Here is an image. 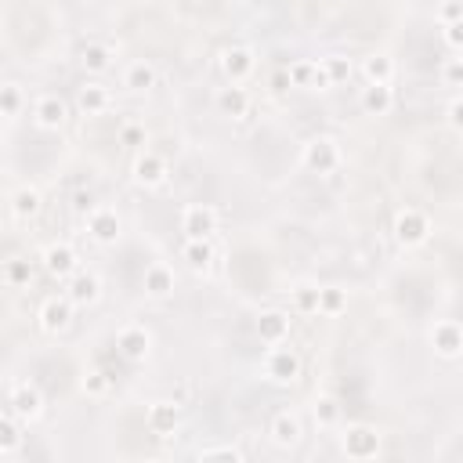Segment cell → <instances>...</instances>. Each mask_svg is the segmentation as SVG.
Listing matches in <instances>:
<instances>
[{
    "label": "cell",
    "instance_id": "2e32d148",
    "mask_svg": "<svg viewBox=\"0 0 463 463\" xmlns=\"http://www.w3.org/2000/svg\"><path fill=\"white\" fill-rule=\"evenodd\" d=\"M214 106H218V113L228 116V120H246L250 109H253V99H250V90H246L243 83H225V87H218Z\"/></svg>",
    "mask_w": 463,
    "mask_h": 463
},
{
    "label": "cell",
    "instance_id": "7c38bea8",
    "mask_svg": "<svg viewBox=\"0 0 463 463\" xmlns=\"http://www.w3.org/2000/svg\"><path fill=\"white\" fill-rule=\"evenodd\" d=\"M141 290H145L149 301H170L174 290H177L174 268H170L167 261H152V264L145 268V275H141Z\"/></svg>",
    "mask_w": 463,
    "mask_h": 463
},
{
    "label": "cell",
    "instance_id": "9c48e42d",
    "mask_svg": "<svg viewBox=\"0 0 463 463\" xmlns=\"http://www.w3.org/2000/svg\"><path fill=\"white\" fill-rule=\"evenodd\" d=\"M87 236L99 246H116L124 239V218L113 207H95L87 214Z\"/></svg>",
    "mask_w": 463,
    "mask_h": 463
},
{
    "label": "cell",
    "instance_id": "f1b7e54d",
    "mask_svg": "<svg viewBox=\"0 0 463 463\" xmlns=\"http://www.w3.org/2000/svg\"><path fill=\"white\" fill-rule=\"evenodd\" d=\"M22 420L8 409L4 416H0V456H15L22 449Z\"/></svg>",
    "mask_w": 463,
    "mask_h": 463
},
{
    "label": "cell",
    "instance_id": "f35d334b",
    "mask_svg": "<svg viewBox=\"0 0 463 463\" xmlns=\"http://www.w3.org/2000/svg\"><path fill=\"white\" fill-rule=\"evenodd\" d=\"M145 141H149V134H145V127H141V124H124V127H120V145L141 149Z\"/></svg>",
    "mask_w": 463,
    "mask_h": 463
},
{
    "label": "cell",
    "instance_id": "d6a6232c",
    "mask_svg": "<svg viewBox=\"0 0 463 463\" xmlns=\"http://www.w3.org/2000/svg\"><path fill=\"white\" fill-rule=\"evenodd\" d=\"M312 413H315V424H319L322 431H330V427L340 424V402H337L333 395H315Z\"/></svg>",
    "mask_w": 463,
    "mask_h": 463
},
{
    "label": "cell",
    "instance_id": "44dd1931",
    "mask_svg": "<svg viewBox=\"0 0 463 463\" xmlns=\"http://www.w3.org/2000/svg\"><path fill=\"white\" fill-rule=\"evenodd\" d=\"M145 424H149V431L152 434H159V438H167V434H174L177 427H181V406L177 402H152L149 409H145Z\"/></svg>",
    "mask_w": 463,
    "mask_h": 463
},
{
    "label": "cell",
    "instance_id": "4dcf8cb0",
    "mask_svg": "<svg viewBox=\"0 0 463 463\" xmlns=\"http://www.w3.org/2000/svg\"><path fill=\"white\" fill-rule=\"evenodd\" d=\"M22 109H26V95H22V87L8 80L4 87H0V113H4V120H8V124H15V120L22 116Z\"/></svg>",
    "mask_w": 463,
    "mask_h": 463
},
{
    "label": "cell",
    "instance_id": "cb8c5ba5",
    "mask_svg": "<svg viewBox=\"0 0 463 463\" xmlns=\"http://www.w3.org/2000/svg\"><path fill=\"white\" fill-rule=\"evenodd\" d=\"M181 261L189 264L196 275H207V271L214 268V261H218L214 243H210V239H184V243H181Z\"/></svg>",
    "mask_w": 463,
    "mask_h": 463
},
{
    "label": "cell",
    "instance_id": "52a82bcc",
    "mask_svg": "<svg viewBox=\"0 0 463 463\" xmlns=\"http://www.w3.org/2000/svg\"><path fill=\"white\" fill-rule=\"evenodd\" d=\"M218 65H221V73H225L228 83H246L257 73V51L250 44H232V47L221 51Z\"/></svg>",
    "mask_w": 463,
    "mask_h": 463
},
{
    "label": "cell",
    "instance_id": "ffe728a7",
    "mask_svg": "<svg viewBox=\"0 0 463 463\" xmlns=\"http://www.w3.org/2000/svg\"><path fill=\"white\" fill-rule=\"evenodd\" d=\"M65 294L76 308H90V304H99L102 301V279L95 271H76L73 279L65 283Z\"/></svg>",
    "mask_w": 463,
    "mask_h": 463
},
{
    "label": "cell",
    "instance_id": "7402d4cb",
    "mask_svg": "<svg viewBox=\"0 0 463 463\" xmlns=\"http://www.w3.org/2000/svg\"><path fill=\"white\" fill-rule=\"evenodd\" d=\"M358 106H362L365 116H388V113L395 109V90H391V83H365Z\"/></svg>",
    "mask_w": 463,
    "mask_h": 463
},
{
    "label": "cell",
    "instance_id": "8fae6325",
    "mask_svg": "<svg viewBox=\"0 0 463 463\" xmlns=\"http://www.w3.org/2000/svg\"><path fill=\"white\" fill-rule=\"evenodd\" d=\"M116 351L127 358V362H145L149 355H152V330L149 326H141V322H131V326H124L120 333H116Z\"/></svg>",
    "mask_w": 463,
    "mask_h": 463
},
{
    "label": "cell",
    "instance_id": "74e56055",
    "mask_svg": "<svg viewBox=\"0 0 463 463\" xmlns=\"http://www.w3.org/2000/svg\"><path fill=\"white\" fill-rule=\"evenodd\" d=\"M442 83L445 87H463V58H445L442 62Z\"/></svg>",
    "mask_w": 463,
    "mask_h": 463
},
{
    "label": "cell",
    "instance_id": "8d00e7d4",
    "mask_svg": "<svg viewBox=\"0 0 463 463\" xmlns=\"http://www.w3.org/2000/svg\"><path fill=\"white\" fill-rule=\"evenodd\" d=\"M434 19H438V26H456V22H463V0H442L438 12H434Z\"/></svg>",
    "mask_w": 463,
    "mask_h": 463
},
{
    "label": "cell",
    "instance_id": "484cf974",
    "mask_svg": "<svg viewBox=\"0 0 463 463\" xmlns=\"http://www.w3.org/2000/svg\"><path fill=\"white\" fill-rule=\"evenodd\" d=\"M40 210H44L40 189H33V184H22V189L12 193V218L15 221H33Z\"/></svg>",
    "mask_w": 463,
    "mask_h": 463
},
{
    "label": "cell",
    "instance_id": "83f0119b",
    "mask_svg": "<svg viewBox=\"0 0 463 463\" xmlns=\"http://www.w3.org/2000/svg\"><path fill=\"white\" fill-rule=\"evenodd\" d=\"M113 58H116V51H113L109 44H83V51H80V65H83L90 76L109 73V69H113Z\"/></svg>",
    "mask_w": 463,
    "mask_h": 463
},
{
    "label": "cell",
    "instance_id": "ba28073f",
    "mask_svg": "<svg viewBox=\"0 0 463 463\" xmlns=\"http://www.w3.org/2000/svg\"><path fill=\"white\" fill-rule=\"evenodd\" d=\"M218 221H221V214L210 203H189V207L181 210V232H184V239H210L218 232Z\"/></svg>",
    "mask_w": 463,
    "mask_h": 463
},
{
    "label": "cell",
    "instance_id": "ee69618b",
    "mask_svg": "<svg viewBox=\"0 0 463 463\" xmlns=\"http://www.w3.org/2000/svg\"><path fill=\"white\" fill-rule=\"evenodd\" d=\"M459 58H463V55H459Z\"/></svg>",
    "mask_w": 463,
    "mask_h": 463
},
{
    "label": "cell",
    "instance_id": "7bdbcfd3",
    "mask_svg": "<svg viewBox=\"0 0 463 463\" xmlns=\"http://www.w3.org/2000/svg\"><path fill=\"white\" fill-rule=\"evenodd\" d=\"M95 207H99V203H95V196H90V193H76V196H73V210L83 214V218L95 210Z\"/></svg>",
    "mask_w": 463,
    "mask_h": 463
},
{
    "label": "cell",
    "instance_id": "1f68e13d",
    "mask_svg": "<svg viewBox=\"0 0 463 463\" xmlns=\"http://www.w3.org/2000/svg\"><path fill=\"white\" fill-rule=\"evenodd\" d=\"M30 279H33V264H30V257H8V261H4V283H8L12 290L30 287Z\"/></svg>",
    "mask_w": 463,
    "mask_h": 463
},
{
    "label": "cell",
    "instance_id": "4316f807",
    "mask_svg": "<svg viewBox=\"0 0 463 463\" xmlns=\"http://www.w3.org/2000/svg\"><path fill=\"white\" fill-rule=\"evenodd\" d=\"M156 65L152 62H145V58H138V62H131L127 69H124V87L131 90V95H145V90H152L156 87Z\"/></svg>",
    "mask_w": 463,
    "mask_h": 463
},
{
    "label": "cell",
    "instance_id": "e575fe53",
    "mask_svg": "<svg viewBox=\"0 0 463 463\" xmlns=\"http://www.w3.org/2000/svg\"><path fill=\"white\" fill-rule=\"evenodd\" d=\"M319 62H322V69H326V76H330L333 87H337V83H347L351 73H355V65H351L347 55H326V58H319Z\"/></svg>",
    "mask_w": 463,
    "mask_h": 463
},
{
    "label": "cell",
    "instance_id": "6da1fadb",
    "mask_svg": "<svg viewBox=\"0 0 463 463\" xmlns=\"http://www.w3.org/2000/svg\"><path fill=\"white\" fill-rule=\"evenodd\" d=\"M304 373V362L294 347H283V344H271L268 355H264V381L275 384V388H294Z\"/></svg>",
    "mask_w": 463,
    "mask_h": 463
},
{
    "label": "cell",
    "instance_id": "b9f144b4",
    "mask_svg": "<svg viewBox=\"0 0 463 463\" xmlns=\"http://www.w3.org/2000/svg\"><path fill=\"white\" fill-rule=\"evenodd\" d=\"M442 40H445L452 51H459V55H463V22H456V26H442Z\"/></svg>",
    "mask_w": 463,
    "mask_h": 463
},
{
    "label": "cell",
    "instance_id": "ab89813d",
    "mask_svg": "<svg viewBox=\"0 0 463 463\" xmlns=\"http://www.w3.org/2000/svg\"><path fill=\"white\" fill-rule=\"evenodd\" d=\"M200 459H243V449L239 445H210V449H200Z\"/></svg>",
    "mask_w": 463,
    "mask_h": 463
},
{
    "label": "cell",
    "instance_id": "836d02e7",
    "mask_svg": "<svg viewBox=\"0 0 463 463\" xmlns=\"http://www.w3.org/2000/svg\"><path fill=\"white\" fill-rule=\"evenodd\" d=\"M347 312V290L340 287H322V301H319V315L326 319H337Z\"/></svg>",
    "mask_w": 463,
    "mask_h": 463
},
{
    "label": "cell",
    "instance_id": "ac0fdd59",
    "mask_svg": "<svg viewBox=\"0 0 463 463\" xmlns=\"http://www.w3.org/2000/svg\"><path fill=\"white\" fill-rule=\"evenodd\" d=\"M290 326H294V319H290V312H283V308H268V312H261V319H257V337H261V344H287L290 340Z\"/></svg>",
    "mask_w": 463,
    "mask_h": 463
},
{
    "label": "cell",
    "instance_id": "f546056e",
    "mask_svg": "<svg viewBox=\"0 0 463 463\" xmlns=\"http://www.w3.org/2000/svg\"><path fill=\"white\" fill-rule=\"evenodd\" d=\"M319 301H322V287L315 283H297L290 290V308L297 315H319Z\"/></svg>",
    "mask_w": 463,
    "mask_h": 463
},
{
    "label": "cell",
    "instance_id": "5b68a950",
    "mask_svg": "<svg viewBox=\"0 0 463 463\" xmlns=\"http://www.w3.org/2000/svg\"><path fill=\"white\" fill-rule=\"evenodd\" d=\"M131 177H134V184L138 189H145V193H156V189H163V184L170 181V163L159 156V152H138L134 156V163H131Z\"/></svg>",
    "mask_w": 463,
    "mask_h": 463
},
{
    "label": "cell",
    "instance_id": "277c9868",
    "mask_svg": "<svg viewBox=\"0 0 463 463\" xmlns=\"http://www.w3.org/2000/svg\"><path fill=\"white\" fill-rule=\"evenodd\" d=\"M381 445H384V434L377 427H369V424H351L340 434V452L347 459H377Z\"/></svg>",
    "mask_w": 463,
    "mask_h": 463
},
{
    "label": "cell",
    "instance_id": "d590c367",
    "mask_svg": "<svg viewBox=\"0 0 463 463\" xmlns=\"http://www.w3.org/2000/svg\"><path fill=\"white\" fill-rule=\"evenodd\" d=\"M109 388H113V381L102 373V369H87L83 381H80V391H83L87 399H106Z\"/></svg>",
    "mask_w": 463,
    "mask_h": 463
},
{
    "label": "cell",
    "instance_id": "d4e9b609",
    "mask_svg": "<svg viewBox=\"0 0 463 463\" xmlns=\"http://www.w3.org/2000/svg\"><path fill=\"white\" fill-rule=\"evenodd\" d=\"M358 69H362V80H365V83H391V80H395V58H391L388 51L365 55Z\"/></svg>",
    "mask_w": 463,
    "mask_h": 463
},
{
    "label": "cell",
    "instance_id": "60d3db41",
    "mask_svg": "<svg viewBox=\"0 0 463 463\" xmlns=\"http://www.w3.org/2000/svg\"><path fill=\"white\" fill-rule=\"evenodd\" d=\"M445 120H449V127H452L456 134H463V95H456V99L445 106Z\"/></svg>",
    "mask_w": 463,
    "mask_h": 463
},
{
    "label": "cell",
    "instance_id": "603a6c76",
    "mask_svg": "<svg viewBox=\"0 0 463 463\" xmlns=\"http://www.w3.org/2000/svg\"><path fill=\"white\" fill-rule=\"evenodd\" d=\"M287 73H290V87H319V90L333 87L322 62H315V58H297V62H290Z\"/></svg>",
    "mask_w": 463,
    "mask_h": 463
},
{
    "label": "cell",
    "instance_id": "9a60e30c",
    "mask_svg": "<svg viewBox=\"0 0 463 463\" xmlns=\"http://www.w3.org/2000/svg\"><path fill=\"white\" fill-rule=\"evenodd\" d=\"M431 347H434V355L438 358H459L463 355V322H456V319H438L434 326H431Z\"/></svg>",
    "mask_w": 463,
    "mask_h": 463
},
{
    "label": "cell",
    "instance_id": "8992f818",
    "mask_svg": "<svg viewBox=\"0 0 463 463\" xmlns=\"http://www.w3.org/2000/svg\"><path fill=\"white\" fill-rule=\"evenodd\" d=\"M73 312H76V304L69 301V294H55L37 308V326L47 337H58V333H65L73 326Z\"/></svg>",
    "mask_w": 463,
    "mask_h": 463
},
{
    "label": "cell",
    "instance_id": "d6986e66",
    "mask_svg": "<svg viewBox=\"0 0 463 463\" xmlns=\"http://www.w3.org/2000/svg\"><path fill=\"white\" fill-rule=\"evenodd\" d=\"M76 109H80L83 116H106V113L113 109V90H109L106 83H99V80L83 83V87L76 90Z\"/></svg>",
    "mask_w": 463,
    "mask_h": 463
},
{
    "label": "cell",
    "instance_id": "3957f363",
    "mask_svg": "<svg viewBox=\"0 0 463 463\" xmlns=\"http://www.w3.org/2000/svg\"><path fill=\"white\" fill-rule=\"evenodd\" d=\"M391 232H395L399 246H406V250H416V246H424V243L431 239L434 225H431V218H427L420 207H402V210L395 214V225H391Z\"/></svg>",
    "mask_w": 463,
    "mask_h": 463
},
{
    "label": "cell",
    "instance_id": "4fadbf2b",
    "mask_svg": "<svg viewBox=\"0 0 463 463\" xmlns=\"http://www.w3.org/2000/svg\"><path fill=\"white\" fill-rule=\"evenodd\" d=\"M301 438H304V424H301L297 413L283 409V413L271 416V424H268V442H271L275 449H287V452H290V449L301 445Z\"/></svg>",
    "mask_w": 463,
    "mask_h": 463
},
{
    "label": "cell",
    "instance_id": "e0dca14e",
    "mask_svg": "<svg viewBox=\"0 0 463 463\" xmlns=\"http://www.w3.org/2000/svg\"><path fill=\"white\" fill-rule=\"evenodd\" d=\"M33 124L40 131H62L69 124V106L62 95H40L33 102Z\"/></svg>",
    "mask_w": 463,
    "mask_h": 463
},
{
    "label": "cell",
    "instance_id": "5bb4252c",
    "mask_svg": "<svg viewBox=\"0 0 463 463\" xmlns=\"http://www.w3.org/2000/svg\"><path fill=\"white\" fill-rule=\"evenodd\" d=\"M40 264H44V271L51 275V279H58V283H69L73 275H76V264H80V257H76V250H73L69 243H51V246H44V253H40Z\"/></svg>",
    "mask_w": 463,
    "mask_h": 463
},
{
    "label": "cell",
    "instance_id": "7a4b0ae2",
    "mask_svg": "<svg viewBox=\"0 0 463 463\" xmlns=\"http://www.w3.org/2000/svg\"><path fill=\"white\" fill-rule=\"evenodd\" d=\"M340 163H344V152H340L337 138H330V134H315V138H308L304 149H301V167L312 170V174H319V177L337 174Z\"/></svg>",
    "mask_w": 463,
    "mask_h": 463
},
{
    "label": "cell",
    "instance_id": "30bf717a",
    "mask_svg": "<svg viewBox=\"0 0 463 463\" xmlns=\"http://www.w3.org/2000/svg\"><path fill=\"white\" fill-rule=\"evenodd\" d=\"M8 409L30 427V424H37V420L44 416L47 402H44V395H40L37 384H15V388L8 391Z\"/></svg>",
    "mask_w": 463,
    "mask_h": 463
}]
</instances>
